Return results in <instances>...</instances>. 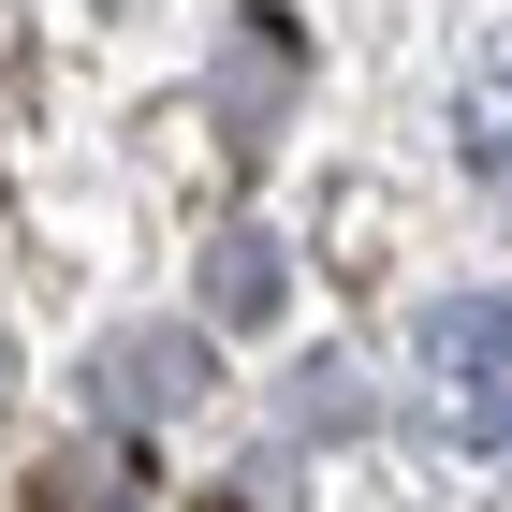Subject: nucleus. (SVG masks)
<instances>
[{"label":"nucleus","mask_w":512,"mask_h":512,"mask_svg":"<svg viewBox=\"0 0 512 512\" xmlns=\"http://www.w3.org/2000/svg\"><path fill=\"white\" fill-rule=\"evenodd\" d=\"M410 395L469 469H512V293H439L410 322Z\"/></svg>","instance_id":"1"},{"label":"nucleus","mask_w":512,"mask_h":512,"mask_svg":"<svg viewBox=\"0 0 512 512\" xmlns=\"http://www.w3.org/2000/svg\"><path fill=\"white\" fill-rule=\"evenodd\" d=\"M88 381H103V410H132V425H147V410H191V395H205V352L147 322V337H118V352L88 366Z\"/></svg>","instance_id":"2"},{"label":"nucleus","mask_w":512,"mask_h":512,"mask_svg":"<svg viewBox=\"0 0 512 512\" xmlns=\"http://www.w3.org/2000/svg\"><path fill=\"white\" fill-rule=\"evenodd\" d=\"M454 147H469V176L512 205V44H498V59L469 74V103H454Z\"/></svg>","instance_id":"3"},{"label":"nucleus","mask_w":512,"mask_h":512,"mask_svg":"<svg viewBox=\"0 0 512 512\" xmlns=\"http://www.w3.org/2000/svg\"><path fill=\"white\" fill-rule=\"evenodd\" d=\"M15 512H132V454H59Z\"/></svg>","instance_id":"4"},{"label":"nucleus","mask_w":512,"mask_h":512,"mask_svg":"<svg viewBox=\"0 0 512 512\" xmlns=\"http://www.w3.org/2000/svg\"><path fill=\"white\" fill-rule=\"evenodd\" d=\"M0 395H15V352H0Z\"/></svg>","instance_id":"5"}]
</instances>
